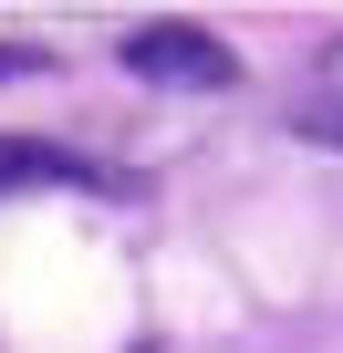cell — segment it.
I'll use <instances>...</instances> for the list:
<instances>
[{
	"label": "cell",
	"mask_w": 343,
	"mask_h": 353,
	"mask_svg": "<svg viewBox=\"0 0 343 353\" xmlns=\"http://www.w3.org/2000/svg\"><path fill=\"white\" fill-rule=\"evenodd\" d=\"M11 188H104V198H125L115 166H94V156L52 145V135H0V198Z\"/></svg>",
	"instance_id": "7a4b0ae2"
},
{
	"label": "cell",
	"mask_w": 343,
	"mask_h": 353,
	"mask_svg": "<svg viewBox=\"0 0 343 353\" xmlns=\"http://www.w3.org/2000/svg\"><path fill=\"white\" fill-rule=\"evenodd\" d=\"M291 125H302V135H322V145H343V42H333V52L312 63V83H302Z\"/></svg>",
	"instance_id": "3957f363"
},
{
	"label": "cell",
	"mask_w": 343,
	"mask_h": 353,
	"mask_svg": "<svg viewBox=\"0 0 343 353\" xmlns=\"http://www.w3.org/2000/svg\"><path fill=\"white\" fill-rule=\"evenodd\" d=\"M125 73L135 83H166V94H229L239 83V52L208 42L198 21H146V32H125Z\"/></svg>",
	"instance_id": "6da1fadb"
}]
</instances>
